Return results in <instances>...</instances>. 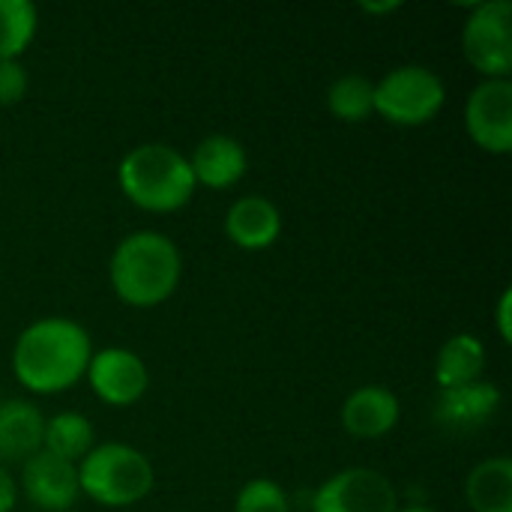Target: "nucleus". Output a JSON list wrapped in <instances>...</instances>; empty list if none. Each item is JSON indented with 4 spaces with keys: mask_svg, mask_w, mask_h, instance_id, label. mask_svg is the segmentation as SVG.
Returning a JSON list of instances; mask_svg holds the SVG:
<instances>
[{
    "mask_svg": "<svg viewBox=\"0 0 512 512\" xmlns=\"http://www.w3.org/2000/svg\"><path fill=\"white\" fill-rule=\"evenodd\" d=\"M399 512H435L432 507H423V504H414V507H405V510Z\"/></svg>",
    "mask_w": 512,
    "mask_h": 512,
    "instance_id": "a878e982",
    "label": "nucleus"
},
{
    "mask_svg": "<svg viewBox=\"0 0 512 512\" xmlns=\"http://www.w3.org/2000/svg\"><path fill=\"white\" fill-rule=\"evenodd\" d=\"M21 489L30 504L45 512H66L78 501V465L63 462L45 450L33 453L21 468Z\"/></svg>",
    "mask_w": 512,
    "mask_h": 512,
    "instance_id": "9d476101",
    "label": "nucleus"
},
{
    "mask_svg": "<svg viewBox=\"0 0 512 512\" xmlns=\"http://www.w3.org/2000/svg\"><path fill=\"white\" fill-rule=\"evenodd\" d=\"M180 273V249L159 231H135L123 237L108 264L114 294L135 309L165 303L177 291Z\"/></svg>",
    "mask_w": 512,
    "mask_h": 512,
    "instance_id": "f03ea898",
    "label": "nucleus"
},
{
    "mask_svg": "<svg viewBox=\"0 0 512 512\" xmlns=\"http://www.w3.org/2000/svg\"><path fill=\"white\" fill-rule=\"evenodd\" d=\"M15 498H18V486H15V480L9 477L6 465H0V512H12Z\"/></svg>",
    "mask_w": 512,
    "mask_h": 512,
    "instance_id": "5701e85b",
    "label": "nucleus"
},
{
    "mask_svg": "<svg viewBox=\"0 0 512 512\" xmlns=\"http://www.w3.org/2000/svg\"><path fill=\"white\" fill-rule=\"evenodd\" d=\"M360 9L369 12V15H381V12H396L399 3H396V0H387V3H363Z\"/></svg>",
    "mask_w": 512,
    "mask_h": 512,
    "instance_id": "393cba45",
    "label": "nucleus"
},
{
    "mask_svg": "<svg viewBox=\"0 0 512 512\" xmlns=\"http://www.w3.org/2000/svg\"><path fill=\"white\" fill-rule=\"evenodd\" d=\"M45 417L30 402H0V465L27 462L42 450Z\"/></svg>",
    "mask_w": 512,
    "mask_h": 512,
    "instance_id": "2eb2a0df",
    "label": "nucleus"
},
{
    "mask_svg": "<svg viewBox=\"0 0 512 512\" xmlns=\"http://www.w3.org/2000/svg\"><path fill=\"white\" fill-rule=\"evenodd\" d=\"M39 12L30 0H0V60H18L36 33Z\"/></svg>",
    "mask_w": 512,
    "mask_h": 512,
    "instance_id": "aec40b11",
    "label": "nucleus"
},
{
    "mask_svg": "<svg viewBox=\"0 0 512 512\" xmlns=\"http://www.w3.org/2000/svg\"><path fill=\"white\" fill-rule=\"evenodd\" d=\"M42 450L63 459V462L78 465L93 450V426H90V420L75 414V411L54 414L51 420H45Z\"/></svg>",
    "mask_w": 512,
    "mask_h": 512,
    "instance_id": "a211bd4d",
    "label": "nucleus"
},
{
    "mask_svg": "<svg viewBox=\"0 0 512 512\" xmlns=\"http://www.w3.org/2000/svg\"><path fill=\"white\" fill-rule=\"evenodd\" d=\"M279 231H282L279 207L264 195H246V198L234 201L225 216L228 240L249 252H261V249L273 246L279 240Z\"/></svg>",
    "mask_w": 512,
    "mask_h": 512,
    "instance_id": "ddd939ff",
    "label": "nucleus"
},
{
    "mask_svg": "<svg viewBox=\"0 0 512 512\" xmlns=\"http://www.w3.org/2000/svg\"><path fill=\"white\" fill-rule=\"evenodd\" d=\"M84 375H87L93 393L105 405H114V408H126V405L138 402L150 384L144 360L126 348H105V351L93 354Z\"/></svg>",
    "mask_w": 512,
    "mask_h": 512,
    "instance_id": "1a4fd4ad",
    "label": "nucleus"
},
{
    "mask_svg": "<svg viewBox=\"0 0 512 512\" xmlns=\"http://www.w3.org/2000/svg\"><path fill=\"white\" fill-rule=\"evenodd\" d=\"M465 495L474 512H512L510 456L480 462L465 480Z\"/></svg>",
    "mask_w": 512,
    "mask_h": 512,
    "instance_id": "f3484780",
    "label": "nucleus"
},
{
    "mask_svg": "<svg viewBox=\"0 0 512 512\" xmlns=\"http://www.w3.org/2000/svg\"><path fill=\"white\" fill-rule=\"evenodd\" d=\"M396 423H399V399L387 387L366 384L354 390L342 405V426L354 438L363 441L384 438L387 432L396 429Z\"/></svg>",
    "mask_w": 512,
    "mask_h": 512,
    "instance_id": "f8f14e48",
    "label": "nucleus"
},
{
    "mask_svg": "<svg viewBox=\"0 0 512 512\" xmlns=\"http://www.w3.org/2000/svg\"><path fill=\"white\" fill-rule=\"evenodd\" d=\"M512 3H477L462 30V51L468 63L486 78H510L512 72Z\"/></svg>",
    "mask_w": 512,
    "mask_h": 512,
    "instance_id": "423d86ee",
    "label": "nucleus"
},
{
    "mask_svg": "<svg viewBox=\"0 0 512 512\" xmlns=\"http://www.w3.org/2000/svg\"><path fill=\"white\" fill-rule=\"evenodd\" d=\"M93 357L90 336L69 318H42L21 330L12 348V369L30 393H63L75 387Z\"/></svg>",
    "mask_w": 512,
    "mask_h": 512,
    "instance_id": "f257e3e1",
    "label": "nucleus"
},
{
    "mask_svg": "<svg viewBox=\"0 0 512 512\" xmlns=\"http://www.w3.org/2000/svg\"><path fill=\"white\" fill-rule=\"evenodd\" d=\"M78 489L102 507H132L153 492V465L129 444H102L81 459Z\"/></svg>",
    "mask_w": 512,
    "mask_h": 512,
    "instance_id": "20e7f679",
    "label": "nucleus"
},
{
    "mask_svg": "<svg viewBox=\"0 0 512 512\" xmlns=\"http://www.w3.org/2000/svg\"><path fill=\"white\" fill-rule=\"evenodd\" d=\"M246 165H249L246 150L231 135H210L189 156L195 183H201L207 189H228V186L240 183L246 174Z\"/></svg>",
    "mask_w": 512,
    "mask_h": 512,
    "instance_id": "4468645a",
    "label": "nucleus"
},
{
    "mask_svg": "<svg viewBox=\"0 0 512 512\" xmlns=\"http://www.w3.org/2000/svg\"><path fill=\"white\" fill-rule=\"evenodd\" d=\"M510 306H512V291H504L501 294V303H498V333L504 342L512 339V327H510Z\"/></svg>",
    "mask_w": 512,
    "mask_h": 512,
    "instance_id": "b1692460",
    "label": "nucleus"
},
{
    "mask_svg": "<svg viewBox=\"0 0 512 512\" xmlns=\"http://www.w3.org/2000/svg\"><path fill=\"white\" fill-rule=\"evenodd\" d=\"M234 512H291V501L285 495V489L267 477H258V480H249L240 495H237V504Z\"/></svg>",
    "mask_w": 512,
    "mask_h": 512,
    "instance_id": "412c9836",
    "label": "nucleus"
},
{
    "mask_svg": "<svg viewBox=\"0 0 512 512\" xmlns=\"http://www.w3.org/2000/svg\"><path fill=\"white\" fill-rule=\"evenodd\" d=\"M444 102V81L417 63L396 66L375 84V114L396 126H423L444 108Z\"/></svg>",
    "mask_w": 512,
    "mask_h": 512,
    "instance_id": "39448f33",
    "label": "nucleus"
},
{
    "mask_svg": "<svg viewBox=\"0 0 512 512\" xmlns=\"http://www.w3.org/2000/svg\"><path fill=\"white\" fill-rule=\"evenodd\" d=\"M312 512H399V492L372 468H345L315 492Z\"/></svg>",
    "mask_w": 512,
    "mask_h": 512,
    "instance_id": "0eeeda50",
    "label": "nucleus"
},
{
    "mask_svg": "<svg viewBox=\"0 0 512 512\" xmlns=\"http://www.w3.org/2000/svg\"><path fill=\"white\" fill-rule=\"evenodd\" d=\"M117 180L123 195L150 213L180 210L198 186L189 159L168 144H138L129 150L117 168Z\"/></svg>",
    "mask_w": 512,
    "mask_h": 512,
    "instance_id": "7ed1b4c3",
    "label": "nucleus"
},
{
    "mask_svg": "<svg viewBox=\"0 0 512 512\" xmlns=\"http://www.w3.org/2000/svg\"><path fill=\"white\" fill-rule=\"evenodd\" d=\"M327 108L333 117L345 123H360L375 114V81L360 72H348L336 78L327 90Z\"/></svg>",
    "mask_w": 512,
    "mask_h": 512,
    "instance_id": "6ab92c4d",
    "label": "nucleus"
},
{
    "mask_svg": "<svg viewBox=\"0 0 512 512\" xmlns=\"http://www.w3.org/2000/svg\"><path fill=\"white\" fill-rule=\"evenodd\" d=\"M465 126L477 147L486 153H510L512 150V81L510 78H486L474 87L465 108Z\"/></svg>",
    "mask_w": 512,
    "mask_h": 512,
    "instance_id": "6e6552de",
    "label": "nucleus"
},
{
    "mask_svg": "<svg viewBox=\"0 0 512 512\" xmlns=\"http://www.w3.org/2000/svg\"><path fill=\"white\" fill-rule=\"evenodd\" d=\"M27 93V69L18 60H0V105H15Z\"/></svg>",
    "mask_w": 512,
    "mask_h": 512,
    "instance_id": "4be33fe9",
    "label": "nucleus"
},
{
    "mask_svg": "<svg viewBox=\"0 0 512 512\" xmlns=\"http://www.w3.org/2000/svg\"><path fill=\"white\" fill-rule=\"evenodd\" d=\"M486 369V348L477 336L471 333H459L450 336L435 360V384L441 390H453V387H465L480 381Z\"/></svg>",
    "mask_w": 512,
    "mask_h": 512,
    "instance_id": "dca6fc26",
    "label": "nucleus"
},
{
    "mask_svg": "<svg viewBox=\"0 0 512 512\" xmlns=\"http://www.w3.org/2000/svg\"><path fill=\"white\" fill-rule=\"evenodd\" d=\"M501 408V390L492 381H474L465 387H453V390H441L438 402H435V423L444 426L447 432H477L483 429Z\"/></svg>",
    "mask_w": 512,
    "mask_h": 512,
    "instance_id": "9b49d317",
    "label": "nucleus"
}]
</instances>
